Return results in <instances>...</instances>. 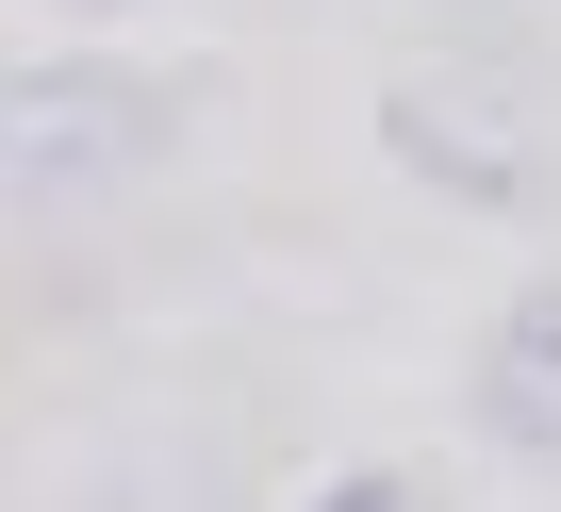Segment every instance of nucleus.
I'll return each mask as SVG.
<instances>
[{
    "mask_svg": "<svg viewBox=\"0 0 561 512\" xmlns=\"http://www.w3.org/2000/svg\"><path fill=\"white\" fill-rule=\"evenodd\" d=\"M512 446H561V298H528L512 331H495V397H479Z\"/></svg>",
    "mask_w": 561,
    "mask_h": 512,
    "instance_id": "obj_1",
    "label": "nucleus"
},
{
    "mask_svg": "<svg viewBox=\"0 0 561 512\" xmlns=\"http://www.w3.org/2000/svg\"><path fill=\"white\" fill-rule=\"evenodd\" d=\"M314 512H413V479H347V496H314Z\"/></svg>",
    "mask_w": 561,
    "mask_h": 512,
    "instance_id": "obj_2",
    "label": "nucleus"
}]
</instances>
